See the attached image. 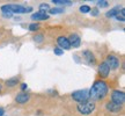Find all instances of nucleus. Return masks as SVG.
<instances>
[{
  "instance_id": "5",
  "label": "nucleus",
  "mask_w": 125,
  "mask_h": 116,
  "mask_svg": "<svg viewBox=\"0 0 125 116\" xmlns=\"http://www.w3.org/2000/svg\"><path fill=\"white\" fill-rule=\"evenodd\" d=\"M125 101V94L124 92L122 91H118V89H115L111 93V102L116 103L118 106H123Z\"/></svg>"
},
{
  "instance_id": "10",
  "label": "nucleus",
  "mask_w": 125,
  "mask_h": 116,
  "mask_svg": "<svg viewBox=\"0 0 125 116\" xmlns=\"http://www.w3.org/2000/svg\"><path fill=\"white\" fill-rule=\"evenodd\" d=\"M30 100V96H29V94L27 93H19L16 95V98H15V101L18 103H27L28 101Z\"/></svg>"
},
{
  "instance_id": "9",
  "label": "nucleus",
  "mask_w": 125,
  "mask_h": 116,
  "mask_svg": "<svg viewBox=\"0 0 125 116\" xmlns=\"http://www.w3.org/2000/svg\"><path fill=\"white\" fill-rule=\"evenodd\" d=\"M67 40H68V42H70L71 46H73V48H79V46H80L81 38H80V36L79 35H76V34H72Z\"/></svg>"
},
{
  "instance_id": "3",
  "label": "nucleus",
  "mask_w": 125,
  "mask_h": 116,
  "mask_svg": "<svg viewBox=\"0 0 125 116\" xmlns=\"http://www.w3.org/2000/svg\"><path fill=\"white\" fill-rule=\"evenodd\" d=\"M95 110V103L93 101H86V102L78 104V112L82 115H89Z\"/></svg>"
},
{
  "instance_id": "27",
  "label": "nucleus",
  "mask_w": 125,
  "mask_h": 116,
  "mask_svg": "<svg viewBox=\"0 0 125 116\" xmlns=\"http://www.w3.org/2000/svg\"><path fill=\"white\" fill-rule=\"evenodd\" d=\"M2 15H4L5 18H12V15H13V14H10V13H4Z\"/></svg>"
},
{
  "instance_id": "29",
  "label": "nucleus",
  "mask_w": 125,
  "mask_h": 116,
  "mask_svg": "<svg viewBox=\"0 0 125 116\" xmlns=\"http://www.w3.org/2000/svg\"><path fill=\"white\" fill-rule=\"evenodd\" d=\"M1 88H2V87H1V84H0V91H1Z\"/></svg>"
},
{
  "instance_id": "4",
  "label": "nucleus",
  "mask_w": 125,
  "mask_h": 116,
  "mask_svg": "<svg viewBox=\"0 0 125 116\" xmlns=\"http://www.w3.org/2000/svg\"><path fill=\"white\" fill-rule=\"evenodd\" d=\"M72 99L74 101H78L79 103L86 102L89 100V92L88 89H80V91H75L72 93Z\"/></svg>"
},
{
  "instance_id": "2",
  "label": "nucleus",
  "mask_w": 125,
  "mask_h": 116,
  "mask_svg": "<svg viewBox=\"0 0 125 116\" xmlns=\"http://www.w3.org/2000/svg\"><path fill=\"white\" fill-rule=\"evenodd\" d=\"M1 11H2V13L23 14V13H27V12H31L32 8L31 7H23L21 5L10 4V5H4V6H1Z\"/></svg>"
},
{
  "instance_id": "14",
  "label": "nucleus",
  "mask_w": 125,
  "mask_h": 116,
  "mask_svg": "<svg viewBox=\"0 0 125 116\" xmlns=\"http://www.w3.org/2000/svg\"><path fill=\"white\" fill-rule=\"evenodd\" d=\"M122 7H119V6H116V7H114L112 9H110L109 12H107L105 13V16L107 18H112V16H116L117 14H118V12L121 11Z\"/></svg>"
},
{
  "instance_id": "22",
  "label": "nucleus",
  "mask_w": 125,
  "mask_h": 116,
  "mask_svg": "<svg viewBox=\"0 0 125 116\" xmlns=\"http://www.w3.org/2000/svg\"><path fill=\"white\" fill-rule=\"evenodd\" d=\"M43 40H44V36H43V35H36V36H34V41H35V42H37V43H42V42H43Z\"/></svg>"
},
{
  "instance_id": "8",
  "label": "nucleus",
  "mask_w": 125,
  "mask_h": 116,
  "mask_svg": "<svg viewBox=\"0 0 125 116\" xmlns=\"http://www.w3.org/2000/svg\"><path fill=\"white\" fill-rule=\"evenodd\" d=\"M57 43L60 46V49L68 50L71 48V44H70V42L67 40V37H65V36H59L58 38H57Z\"/></svg>"
},
{
  "instance_id": "25",
  "label": "nucleus",
  "mask_w": 125,
  "mask_h": 116,
  "mask_svg": "<svg viewBox=\"0 0 125 116\" xmlns=\"http://www.w3.org/2000/svg\"><path fill=\"white\" fill-rule=\"evenodd\" d=\"M53 52H54V55H57V56H62V55L64 54V50H62L60 48H54Z\"/></svg>"
},
{
  "instance_id": "7",
  "label": "nucleus",
  "mask_w": 125,
  "mask_h": 116,
  "mask_svg": "<svg viewBox=\"0 0 125 116\" xmlns=\"http://www.w3.org/2000/svg\"><path fill=\"white\" fill-rule=\"evenodd\" d=\"M98 73H100V76L102 77V78H108L109 73H110V69H109V66L107 65L105 62L101 63L98 65Z\"/></svg>"
},
{
  "instance_id": "11",
  "label": "nucleus",
  "mask_w": 125,
  "mask_h": 116,
  "mask_svg": "<svg viewBox=\"0 0 125 116\" xmlns=\"http://www.w3.org/2000/svg\"><path fill=\"white\" fill-rule=\"evenodd\" d=\"M122 107L123 106H118V104H116V103H114V102H107V104H105V108H107L109 112H112V113L121 112Z\"/></svg>"
},
{
  "instance_id": "18",
  "label": "nucleus",
  "mask_w": 125,
  "mask_h": 116,
  "mask_svg": "<svg viewBox=\"0 0 125 116\" xmlns=\"http://www.w3.org/2000/svg\"><path fill=\"white\" fill-rule=\"evenodd\" d=\"M53 4H58V5H71L72 1L70 0H53L52 1Z\"/></svg>"
},
{
  "instance_id": "13",
  "label": "nucleus",
  "mask_w": 125,
  "mask_h": 116,
  "mask_svg": "<svg viewBox=\"0 0 125 116\" xmlns=\"http://www.w3.org/2000/svg\"><path fill=\"white\" fill-rule=\"evenodd\" d=\"M82 56H83L89 63H92V64L95 63V57H94V55L92 54V51H89V50H85V51L82 52Z\"/></svg>"
},
{
  "instance_id": "24",
  "label": "nucleus",
  "mask_w": 125,
  "mask_h": 116,
  "mask_svg": "<svg viewBox=\"0 0 125 116\" xmlns=\"http://www.w3.org/2000/svg\"><path fill=\"white\" fill-rule=\"evenodd\" d=\"M98 13H100V11H98L97 7H95V8H90V14H92L93 16H97Z\"/></svg>"
},
{
  "instance_id": "21",
  "label": "nucleus",
  "mask_w": 125,
  "mask_h": 116,
  "mask_svg": "<svg viewBox=\"0 0 125 116\" xmlns=\"http://www.w3.org/2000/svg\"><path fill=\"white\" fill-rule=\"evenodd\" d=\"M50 13L51 14H60V13H64V9L62 8H52V9H50Z\"/></svg>"
},
{
  "instance_id": "20",
  "label": "nucleus",
  "mask_w": 125,
  "mask_h": 116,
  "mask_svg": "<svg viewBox=\"0 0 125 116\" xmlns=\"http://www.w3.org/2000/svg\"><path fill=\"white\" fill-rule=\"evenodd\" d=\"M97 6L98 7H108L109 6V1H107V0H102V1H98L97 2Z\"/></svg>"
},
{
  "instance_id": "6",
  "label": "nucleus",
  "mask_w": 125,
  "mask_h": 116,
  "mask_svg": "<svg viewBox=\"0 0 125 116\" xmlns=\"http://www.w3.org/2000/svg\"><path fill=\"white\" fill-rule=\"evenodd\" d=\"M107 65L109 66L110 70H117L118 67H119V59L116 57V56H114V55H109L107 57Z\"/></svg>"
},
{
  "instance_id": "1",
  "label": "nucleus",
  "mask_w": 125,
  "mask_h": 116,
  "mask_svg": "<svg viewBox=\"0 0 125 116\" xmlns=\"http://www.w3.org/2000/svg\"><path fill=\"white\" fill-rule=\"evenodd\" d=\"M108 91H109V87H108L107 82L104 80H97L94 82L92 88L88 91L89 92V98L95 100V101L103 100L107 96Z\"/></svg>"
},
{
  "instance_id": "26",
  "label": "nucleus",
  "mask_w": 125,
  "mask_h": 116,
  "mask_svg": "<svg viewBox=\"0 0 125 116\" xmlns=\"http://www.w3.org/2000/svg\"><path fill=\"white\" fill-rule=\"evenodd\" d=\"M27 84H21V89H22V91H26V89H27Z\"/></svg>"
},
{
  "instance_id": "17",
  "label": "nucleus",
  "mask_w": 125,
  "mask_h": 116,
  "mask_svg": "<svg viewBox=\"0 0 125 116\" xmlns=\"http://www.w3.org/2000/svg\"><path fill=\"white\" fill-rule=\"evenodd\" d=\"M46 11H50V6L48 4H41L40 5V12L46 13Z\"/></svg>"
},
{
  "instance_id": "16",
  "label": "nucleus",
  "mask_w": 125,
  "mask_h": 116,
  "mask_svg": "<svg viewBox=\"0 0 125 116\" xmlns=\"http://www.w3.org/2000/svg\"><path fill=\"white\" fill-rule=\"evenodd\" d=\"M5 84H6L7 87H14V86H16L19 84V78H12V79L6 81Z\"/></svg>"
},
{
  "instance_id": "12",
  "label": "nucleus",
  "mask_w": 125,
  "mask_h": 116,
  "mask_svg": "<svg viewBox=\"0 0 125 116\" xmlns=\"http://www.w3.org/2000/svg\"><path fill=\"white\" fill-rule=\"evenodd\" d=\"M48 19H49V15L46 13H43V12H37V13H34L31 15V20H36V21L48 20Z\"/></svg>"
},
{
  "instance_id": "19",
  "label": "nucleus",
  "mask_w": 125,
  "mask_h": 116,
  "mask_svg": "<svg viewBox=\"0 0 125 116\" xmlns=\"http://www.w3.org/2000/svg\"><path fill=\"white\" fill-rule=\"evenodd\" d=\"M80 12L81 13H89L90 7L88 5H82V6H80Z\"/></svg>"
},
{
  "instance_id": "23",
  "label": "nucleus",
  "mask_w": 125,
  "mask_h": 116,
  "mask_svg": "<svg viewBox=\"0 0 125 116\" xmlns=\"http://www.w3.org/2000/svg\"><path fill=\"white\" fill-rule=\"evenodd\" d=\"M38 28H40V24H38V23H31L30 26H29V30L30 31H36Z\"/></svg>"
},
{
  "instance_id": "15",
  "label": "nucleus",
  "mask_w": 125,
  "mask_h": 116,
  "mask_svg": "<svg viewBox=\"0 0 125 116\" xmlns=\"http://www.w3.org/2000/svg\"><path fill=\"white\" fill-rule=\"evenodd\" d=\"M116 19L118 21H121V22H124L125 21V9L124 7H122L121 11L118 12V14L116 15Z\"/></svg>"
},
{
  "instance_id": "28",
  "label": "nucleus",
  "mask_w": 125,
  "mask_h": 116,
  "mask_svg": "<svg viewBox=\"0 0 125 116\" xmlns=\"http://www.w3.org/2000/svg\"><path fill=\"white\" fill-rule=\"evenodd\" d=\"M4 114H5L4 108H0V116H4Z\"/></svg>"
}]
</instances>
